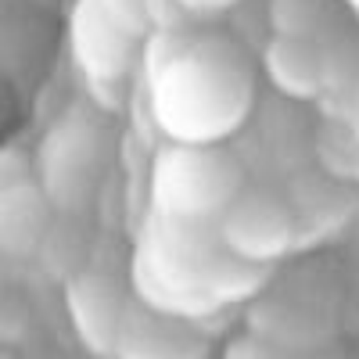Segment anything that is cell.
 Wrapping results in <instances>:
<instances>
[{
	"instance_id": "cell-1",
	"label": "cell",
	"mask_w": 359,
	"mask_h": 359,
	"mask_svg": "<svg viewBox=\"0 0 359 359\" xmlns=\"http://www.w3.org/2000/svg\"><path fill=\"white\" fill-rule=\"evenodd\" d=\"M147 86L155 123L172 140H223L252 104V72L241 50L212 33H198Z\"/></svg>"
},
{
	"instance_id": "cell-2",
	"label": "cell",
	"mask_w": 359,
	"mask_h": 359,
	"mask_svg": "<svg viewBox=\"0 0 359 359\" xmlns=\"http://www.w3.org/2000/svg\"><path fill=\"white\" fill-rule=\"evenodd\" d=\"M241 187L245 169L223 140H172L151 165V201L169 223L212 226Z\"/></svg>"
},
{
	"instance_id": "cell-3",
	"label": "cell",
	"mask_w": 359,
	"mask_h": 359,
	"mask_svg": "<svg viewBox=\"0 0 359 359\" xmlns=\"http://www.w3.org/2000/svg\"><path fill=\"white\" fill-rule=\"evenodd\" d=\"M108 165L104 130L86 111H69L54 123L36 151L33 180L43 187L57 212H83L94 201Z\"/></svg>"
},
{
	"instance_id": "cell-4",
	"label": "cell",
	"mask_w": 359,
	"mask_h": 359,
	"mask_svg": "<svg viewBox=\"0 0 359 359\" xmlns=\"http://www.w3.org/2000/svg\"><path fill=\"white\" fill-rule=\"evenodd\" d=\"M216 230H219V245L233 259L252 266H273L277 259H284L298 233L291 205L266 187L237 191L233 201L219 212Z\"/></svg>"
},
{
	"instance_id": "cell-5",
	"label": "cell",
	"mask_w": 359,
	"mask_h": 359,
	"mask_svg": "<svg viewBox=\"0 0 359 359\" xmlns=\"http://www.w3.org/2000/svg\"><path fill=\"white\" fill-rule=\"evenodd\" d=\"M69 43L86 83H126L137 65V36L118 29L97 0H79L69 22Z\"/></svg>"
},
{
	"instance_id": "cell-6",
	"label": "cell",
	"mask_w": 359,
	"mask_h": 359,
	"mask_svg": "<svg viewBox=\"0 0 359 359\" xmlns=\"http://www.w3.org/2000/svg\"><path fill=\"white\" fill-rule=\"evenodd\" d=\"M65 306L79 341L90 352H115L130 294L108 273H72L65 280Z\"/></svg>"
},
{
	"instance_id": "cell-7",
	"label": "cell",
	"mask_w": 359,
	"mask_h": 359,
	"mask_svg": "<svg viewBox=\"0 0 359 359\" xmlns=\"http://www.w3.org/2000/svg\"><path fill=\"white\" fill-rule=\"evenodd\" d=\"M57 208L43 194L33 176L0 191V255L33 259L40 252L43 233L50 230Z\"/></svg>"
},
{
	"instance_id": "cell-8",
	"label": "cell",
	"mask_w": 359,
	"mask_h": 359,
	"mask_svg": "<svg viewBox=\"0 0 359 359\" xmlns=\"http://www.w3.org/2000/svg\"><path fill=\"white\" fill-rule=\"evenodd\" d=\"M262 69L284 97L294 101H313L323 86V62L313 40L298 36H269L262 47Z\"/></svg>"
},
{
	"instance_id": "cell-9",
	"label": "cell",
	"mask_w": 359,
	"mask_h": 359,
	"mask_svg": "<svg viewBox=\"0 0 359 359\" xmlns=\"http://www.w3.org/2000/svg\"><path fill=\"white\" fill-rule=\"evenodd\" d=\"M36 255L50 266L54 277H65V280H69L72 273H79V262H83V255H86V237H83V230L72 223V212H54V223H50V230L43 233Z\"/></svg>"
},
{
	"instance_id": "cell-10",
	"label": "cell",
	"mask_w": 359,
	"mask_h": 359,
	"mask_svg": "<svg viewBox=\"0 0 359 359\" xmlns=\"http://www.w3.org/2000/svg\"><path fill=\"white\" fill-rule=\"evenodd\" d=\"M327 15H331L327 0H269V29L277 36H298L316 43Z\"/></svg>"
},
{
	"instance_id": "cell-11",
	"label": "cell",
	"mask_w": 359,
	"mask_h": 359,
	"mask_svg": "<svg viewBox=\"0 0 359 359\" xmlns=\"http://www.w3.org/2000/svg\"><path fill=\"white\" fill-rule=\"evenodd\" d=\"M101 11L118 25V29H126L130 36L144 40L147 36V15H144V0H97Z\"/></svg>"
},
{
	"instance_id": "cell-12",
	"label": "cell",
	"mask_w": 359,
	"mask_h": 359,
	"mask_svg": "<svg viewBox=\"0 0 359 359\" xmlns=\"http://www.w3.org/2000/svg\"><path fill=\"white\" fill-rule=\"evenodd\" d=\"M144 15H147V33H151V29L191 25V11L180 4V0H144Z\"/></svg>"
},
{
	"instance_id": "cell-13",
	"label": "cell",
	"mask_w": 359,
	"mask_h": 359,
	"mask_svg": "<svg viewBox=\"0 0 359 359\" xmlns=\"http://www.w3.org/2000/svg\"><path fill=\"white\" fill-rule=\"evenodd\" d=\"M33 176V158L18 147H0V191Z\"/></svg>"
},
{
	"instance_id": "cell-14",
	"label": "cell",
	"mask_w": 359,
	"mask_h": 359,
	"mask_svg": "<svg viewBox=\"0 0 359 359\" xmlns=\"http://www.w3.org/2000/svg\"><path fill=\"white\" fill-rule=\"evenodd\" d=\"M191 15H212V11H226V8H233L237 0H180Z\"/></svg>"
}]
</instances>
